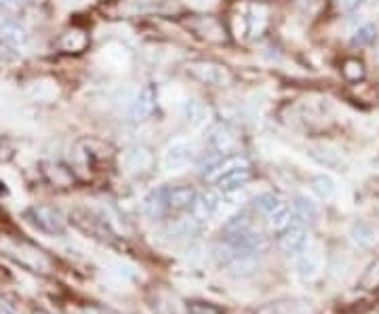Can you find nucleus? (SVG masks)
Returning a JSON list of instances; mask_svg holds the SVG:
<instances>
[{"label": "nucleus", "mask_w": 379, "mask_h": 314, "mask_svg": "<svg viewBox=\"0 0 379 314\" xmlns=\"http://www.w3.org/2000/svg\"><path fill=\"white\" fill-rule=\"evenodd\" d=\"M375 41H377V26H373V23L360 26V28L356 30L354 38H352V43H354V45H360V47L373 45Z\"/></svg>", "instance_id": "393cba45"}, {"label": "nucleus", "mask_w": 379, "mask_h": 314, "mask_svg": "<svg viewBox=\"0 0 379 314\" xmlns=\"http://www.w3.org/2000/svg\"><path fill=\"white\" fill-rule=\"evenodd\" d=\"M188 72L190 76H194L196 81L211 85V87H228L232 85V74L226 66L215 63V61H204V59H196L192 63H188Z\"/></svg>", "instance_id": "20e7f679"}, {"label": "nucleus", "mask_w": 379, "mask_h": 314, "mask_svg": "<svg viewBox=\"0 0 379 314\" xmlns=\"http://www.w3.org/2000/svg\"><path fill=\"white\" fill-rule=\"evenodd\" d=\"M280 203H282V199H280L278 194H274V192H262L260 196H255V201H253V207H255L260 213L268 215V213L274 211Z\"/></svg>", "instance_id": "4be33fe9"}, {"label": "nucleus", "mask_w": 379, "mask_h": 314, "mask_svg": "<svg viewBox=\"0 0 379 314\" xmlns=\"http://www.w3.org/2000/svg\"><path fill=\"white\" fill-rule=\"evenodd\" d=\"M337 3H340V7L346 11V13H352V11H356L365 0H337Z\"/></svg>", "instance_id": "cd10ccee"}, {"label": "nucleus", "mask_w": 379, "mask_h": 314, "mask_svg": "<svg viewBox=\"0 0 379 314\" xmlns=\"http://www.w3.org/2000/svg\"><path fill=\"white\" fill-rule=\"evenodd\" d=\"M278 245H280V249L286 255H300L302 251L308 249V230L300 222L298 224H289L280 232Z\"/></svg>", "instance_id": "6e6552de"}, {"label": "nucleus", "mask_w": 379, "mask_h": 314, "mask_svg": "<svg viewBox=\"0 0 379 314\" xmlns=\"http://www.w3.org/2000/svg\"><path fill=\"white\" fill-rule=\"evenodd\" d=\"M268 222H270V226L274 228V230H282V228H286L289 224H291V211H289V205L282 201L274 211H270L268 215Z\"/></svg>", "instance_id": "b1692460"}, {"label": "nucleus", "mask_w": 379, "mask_h": 314, "mask_svg": "<svg viewBox=\"0 0 379 314\" xmlns=\"http://www.w3.org/2000/svg\"><path fill=\"white\" fill-rule=\"evenodd\" d=\"M220 207H222V199H220L217 194H213V192H202V194L196 196L192 211H194V217L196 219L204 222V219L213 217L220 211Z\"/></svg>", "instance_id": "dca6fc26"}, {"label": "nucleus", "mask_w": 379, "mask_h": 314, "mask_svg": "<svg viewBox=\"0 0 379 314\" xmlns=\"http://www.w3.org/2000/svg\"><path fill=\"white\" fill-rule=\"evenodd\" d=\"M298 270L302 279H314L320 272V255L316 251H302L298 257Z\"/></svg>", "instance_id": "6ab92c4d"}, {"label": "nucleus", "mask_w": 379, "mask_h": 314, "mask_svg": "<svg viewBox=\"0 0 379 314\" xmlns=\"http://www.w3.org/2000/svg\"><path fill=\"white\" fill-rule=\"evenodd\" d=\"M367 3H369L371 7H379V0H367Z\"/></svg>", "instance_id": "c756f323"}, {"label": "nucleus", "mask_w": 379, "mask_h": 314, "mask_svg": "<svg viewBox=\"0 0 379 314\" xmlns=\"http://www.w3.org/2000/svg\"><path fill=\"white\" fill-rule=\"evenodd\" d=\"M188 314H226V312L217 304L194 300V302H188Z\"/></svg>", "instance_id": "bb28decb"}, {"label": "nucleus", "mask_w": 379, "mask_h": 314, "mask_svg": "<svg viewBox=\"0 0 379 314\" xmlns=\"http://www.w3.org/2000/svg\"><path fill=\"white\" fill-rule=\"evenodd\" d=\"M312 192L318 196L320 201L329 203V201H333L335 196H337V186H335L333 177L320 173V175H314L312 177Z\"/></svg>", "instance_id": "aec40b11"}, {"label": "nucleus", "mask_w": 379, "mask_h": 314, "mask_svg": "<svg viewBox=\"0 0 379 314\" xmlns=\"http://www.w3.org/2000/svg\"><path fill=\"white\" fill-rule=\"evenodd\" d=\"M182 116H184L186 123H188L190 127L198 129V127H202V125L206 123V119H208V110H206V106H204L200 99L188 97V99L184 101V106H182Z\"/></svg>", "instance_id": "f3484780"}, {"label": "nucleus", "mask_w": 379, "mask_h": 314, "mask_svg": "<svg viewBox=\"0 0 379 314\" xmlns=\"http://www.w3.org/2000/svg\"><path fill=\"white\" fill-rule=\"evenodd\" d=\"M257 314H314V306L310 300H304V297L278 300L262 306Z\"/></svg>", "instance_id": "9b49d317"}, {"label": "nucleus", "mask_w": 379, "mask_h": 314, "mask_svg": "<svg viewBox=\"0 0 379 314\" xmlns=\"http://www.w3.org/2000/svg\"><path fill=\"white\" fill-rule=\"evenodd\" d=\"M152 163L154 156L146 146H131L122 154V167L129 173H146L148 169H152Z\"/></svg>", "instance_id": "9d476101"}, {"label": "nucleus", "mask_w": 379, "mask_h": 314, "mask_svg": "<svg viewBox=\"0 0 379 314\" xmlns=\"http://www.w3.org/2000/svg\"><path fill=\"white\" fill-rule=\"evenodd\" d=\"M156 101H158V87L148 83L144 85L131 99V106H129V114H131V119L135 123H144L148 121L154 108H156Z\"/></svg>", "instance_id": "0eeeda50"}, {"label": "nucleus", "mask_w": 379, "mask_h": 314, "mask_svg": "<svg viewBox=\"0 0 379 314\" xmlns=\"http://www.w3.org/2000/svg\"><path fill=\"white\" fill-rule=\"evenodd\" d=\"M23 0H0V7L3 9H19Z\"/></svg>", "instance_id": "c85d7f7f"}, {"label": "nucleus", "mask_w": 379, "mask_h": 314, "mask_svg": "<svg viewBox=\"0 0 379 314\" xmlns=\"http://www.w3.org/2000/svg\"><path fill=\"white\" fill-rule=\"evenodd\" d=\"M310 156L322 167L327 169H346V161L342 159L340 152L329 150V148H314L310 150Z\"/></svg>", "instance_id": "a211bd4d"}, {"label": "nucleus", "mask_w": 379, "mask_h": 314, "mask_svg": "<svg viewBox=\"0 0 379 314\" xmlns=\"http://www.w3.org/2000/svg\"><path fill=\"white\" fill-rule=\"evenodd\" d=\"M0 41H3V45L7 49L21 53L30 45V34H28V30L19 21L3 19V21H0Z\"/></svg>", "instance_id": "1a4fd4ad"}, {"label": "nucleus", "mask_w": 379, "mask_h": 314, "mask_svg": "<svg viewBox=\"0 0 379 314\" xmlns=\"http://www.w3.org/2000/svg\"><path fill=\"white\" fill-rule=\"evenodd\" d=\"M238 131L230 125V123H215L211 125L208 133H206V144L211 148V152L224 156L228 152H234L238 148Z\"/></svg>", "instance_id": "39448f33"}, {"label": "nucleus", "mask_w": 379, "mask_h": 314, "mask_svg": "<svg viewBox=\"0 0 379 314\" xmlns=\"http://www.w3.org/2000/svg\"><path fill=\"white\" fill-rule=\"evenodd\" d=\"M0 251L13 259L17 266L36 272V274H49L53 268L51 257L42 251L38 245L26 241V239H13V237H3L0 239Z\"/></svg>", "instance_id": "f257e3e1"}, {"label": "nucleus", "mask_w": 379, "mask_h": 314, "mask_svg": "<svg viewBox=\"0 0 379 314\" xmlns=\"http://www.w3.org/2000/svg\"><path fill=\"white\" fill-rule=\"evenodd\" d=\"M194 161V146L188 139H175L162 152L164 171H182Z\"/></svg>", "instance_id": "423d86ee"}, {"label": "nucleus", "mask_w": 379, "mask_h": 314, "mask_svg": "<svg viewBox=\"0 0 379 314\" xmlns=\"http://www.w3.org/2000/svg\"><path fill=\"white\" fill-rule=\"evenodd\" d=\"M249 179H251V169L244 161H238V159L220 163L217 171L213 173V184L224 194H232V192L240 190L242 186L249 184Z\"/></svg>", "instance_id": "f03ea898"}, {"label": "nucleus", "mask_w": 379, "mask_h": 314, "mask_svg": "<svg viewBox=\"0 0 379 314\" xmlns=\"http://www.w3.org/2000/svg\"><path fill=\"white\" fill-rule=\"evenodd\" d=\"M342 72L350 83H358L365 78V66L358 59H346L344 66H342Z\"/></svg>", "instance_id": "a878e982"}, {"label": "nucleus", "mask_w": 379, "mask_h": 314, "mask_svg": "<svg viewBox=\"0 0 379 314\" xmlns=\"http://www.w3.org/2000/svg\"><path fill=\"white\" fill-rule=\"evenodd\" d=\"M246 21V32L251 36H257L262 34V30L266 28V21H268V11L262 7V5H255V7H251L249 15L244 17Z\"/></svg>", "instance_id": "412c9836"}, {"label": "nucleus", "mask_w": 379, "mask_h": 314, "mask_svg": "<svg viewBox=\"0 0 379 314\" xmlns=\"http://www.w3.org/2000/svg\"><path fill=\"white\" fill-rule=\"evenodd\" d=\"M26 219L38 228L40 232L51 234V237H57V234L66 232V217L59 209L49 207V205H34L30 209H26Z\"/></svg>", "instance_id": "7ed1b4c3"}, {"label": "nucleus", "mask_w": 379, "mask_h": 314, "mask_svg": "<svg viewBox=\"0 0 379 314\" xmlns=\"http://www.w3.org/2000/svg\"><path fill=\"white\" fill-rule=\"evenodd\" d=\"M61 47H64L68 53H78V51H82L84 47H87V36H84L80 30H70V32L64 36Z\"/></svg>", "instance_id": "5701e85b"}, {"label": "nucleus", "mask_w": 379, "mask_h": 314, "mask_svg": "<svg viewBox=\"0 0 379 314\" xmlns=\"http://www.w3.org/2000/svg\"><path fill=\"white\" fill-rule=\"evenodd\" d=\"M142 211L150 219L164 217L168 213V188L160 186V188H154L152 192H148L144 203H142Z\"/></svg>", "instance_id": "f8f14e48"}, {"label": "nucleus", "mask_w": 379, "mask_h": 314, "mask_svg": "<svg viewBox=\"0 0 379 314\" xmlns=\"http://www.w3.org/2000/svg\"><path fill=\"white\" fill-rule=\"evenodd\" d=\"M198 192L190 186H179V188H168V211H188L194 207Z\"/></svg>", "instance_id": "4468645a"}, {"label": "nucleus", "mask_w": 379, "mask_h": 314, "mask_svg": "<svg viewBox=\"0 0 379 314\" xmlns=\"http://www.w3.org/2000/svg\"><path fill=\"white\" fill-rule=\"evenodd\" d=\"M293 209H295V217L304 226H314L318 222V205L306 194H295Z\"/></svg>", "instance_id": "2eb2a0df"}, {"label": "nucleus", "mask_w": 379, "mask_h": 314, "mask_svg": "<svg viewBox=\"0 0 379 314\" xmlns=\"http://www.w3.org/2000/svg\"><path fill=\"white\" fill-rule=\"evenodd\" d=\"M350 239L358 249H373L379 243V230L369 222H354L350 226Z\"/></svg>", "instance_id": "ddd939ff"}]
</instances>
